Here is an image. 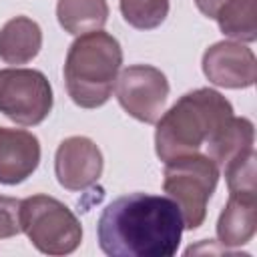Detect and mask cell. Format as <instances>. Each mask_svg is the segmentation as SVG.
<instances>
[{
	"label": "cell",
	"mask_w": 257,
	"mask_h": 257,
	"mask_svg": "<svg viewBox=\"0 0 257 257\" xmlns=\"http://www.w3.org/2000/svg\"><path fill=\"white\" fill-rule=\"evenodd\" d=\"M185 231L179 205L165 195L131 193L108 203L96 223L110 257H173Z\"/></svg>",
	"instance_id": "obj_1"
},
{
	"label": "cell",
	"mask_w": 257,
	"mask_h": 257,
	"mask_svg": "<svg viewBox=\"0 0 257 257\" xmlns=\"http://www.w3.org/2000/svg\"><path fill=\"white\" fill-rule=\"evenodd\" d=\"M231 116L233 106L221 92L213 88L185 92L155 122L157 157L167 163L189 153H199Z\"/></svg>",
	"instance_id": "obj_2"
},
{
	"label": "cell",
	"mask_w": 257,
	"mask_h": 257,
	"mask_svg": "<svg viewBox=\"0 0 257 257\" xmlns=\"http://www.w3.org/2000/svg\"><path fill=\"white\" fill-rule=\"evenodd\" d=\"M122 64L118 40L100 30L76 36L64 60V82L70 100L80 108L102 106L114 88Z\"/></svg>",
	"instance_id": "obj_3"
},
{
	"label": "cell",
	"mask_w": 257,
	"mask_h": 257,
	"mask_svg": "<svg viewBox=\"0 0 257 257\" xmlns=\"http://www.w3.org/2000/svg\"><path fill=\"white\" fill-rule=\"evenodd\" d=\"M219 177L221 169L209 155L189 153L165 163L163 191L179 205L185 229L193 231L203 225Z\"/></svg>",
	"instance_id": "obj_4"
},
{
	"label": "cell",
	"mask_w": 257,
	"mask_h": 257,
	"mask_svg": "<svg viewBox=\"0 0 257 257\" xmlns=\"http://www.w3.org/2000/svg\"><path fill=\"white\" fill-rule=\"evenodd\" d=\"M20 229L44 255H68L82 243L78 217L50 195H32L20 201Z\"/></svg>",
	"instance_id": "obj_5"
},
{
	"label": "cell",
	"mask_w": 257,
	"mask_h": 257,
	"mask_svg": "<svg viewBox=\"0 0 257 257\" xmlns=\"http://www.w3.org/2000/svg\"><path fill=\"white\" fill-rule=\"evenodd\" d=\"M52 86L34 68L0 70V112L16 124L36 126L52 110Z\"/></svg>",
	"instance_id": "obj_6"
},
{
	"label": "cell",
	"mask_w": 257,
	"mask_h": 257,
	"mask_svg": "<svg viewBox=\"0 0 257 257\" xmlns=\"http://www.w3.org/2000/svg\"><path fill=\"white\" fill-rule=\"evenodd\" d=\"M114 92L124 112L141 122L155 124L165 112L169 80L157 66L133 64L116 76Z\"/></svg>",
	"instance_id": "obj_7"
},
{
	"label": "cell",
	"mask_w": 257,
	"mask_h": 257,
	"mask_svg": "<svg viewBox=\"0 0 257 257\" xmlns=\"http://www.w3.org/2000/svg\"><path fill=\"white\" fill-rule=\"evenodd\" d=\"M201 66L207 80L223 88H249L257 78L253 50L237 40H221L209 46Z\"/></svg>",
	"instance_id": "obj_8"
},
{
	"label": "cell",
	"mask_w": 257,
	"mask_h": 257,
	"mask_svg": "<svg viewBox=\"0 0 257 257\" xmlns=\"http://www.w3.org/2000/svg\"><path fill=\"white\" fill-rule=\"evenodd\" d=\"M104 159L98 145L88 137L64 139L54 155V173L66 191H84L102 175Z\"/></svg>",
	"instance_id": "obj_9"
},
{
	"label": "cell",
	"mask_w": 257,
	"mask_h": 257,
	"mask_svg": "<svg viewBox=\"0 0 257 257\" xmlns=\"http://www.w3.org/2000/svg\"><path fill=\"white\" fill-rule=\"evenodd\" d=\"M40 165V143L24 128L0 126V183L18 185Z\"/></svg>",
	"instance_id": "obj_10"
},
{
	"label": "cell",
	"mask_w": 257,
	"mask_h": 257,
	"mask_svg": "<svg viewBox=\"0 0 257 257\" xmlns=\"http://www.w3.org/2000/svg\"><path fill=\"white\" fill-rule=\"evenodd\" d=\"M257 229V193H229L219 219L217 239L223 247L249 243Z\"/></svg>",
	"instance_id": "obj_11"
},
{
	"label": "cell",
	"mask_w": 257,
	"mask_h": 257,
	"mask_svg": "<svg viewBox=\"0 0 257 257\" xmlns=\"http://www.w3.org/2000/svg\"><path fill=\"white\" fill-rule=\"evenodd\" d=\"M42 48V30L28 16H14L0 28V58L6 64H26Z\"/></svg>",
	"instance_id": "obj_12"
},
{
	"label": "cell",
	"mask_w": 257,
	"mask_h": 257,
	"mask_svg": "<svg viewBox=\"0 0 257 257\" xmlns=\"http://www.w3.org/2000/svg\"><path fill=\"white\" fill-rule=\"evenodd\" d=\"M253 141H255L253 122L245 116H231L205 147L209 151L207 155L217 163L219 169H223L235 157L251 151Z\"/></svg>",
	"instance_id": "obj_13"
},
{
	"label": "cell",
	"mask_w": 257,
	"mask_h": 257,
	"mask_svg": "<svg viewBox=\"0 0 257 257\" xmlns=\"http://www.w3.org/2000/svg\"><path fill=\"white\" fill-rule=\"evenodd\" d=\"M56 18L64 32L80 36L106 24L108 4L106 0H58Z\"/></svg>",
	"instance_id": "obj_14"
},
{
	"label": "cell",
	"mask_w": 257,
	"mask_h": 257,
	"mask_svg": "<svg viewBox=\"0 0 257 257\" xmlns=\"http://www.w3.org/2000/svg\"><path fill=\"white\" fill-rule=\"evenodd\" d=\"M215 20L221 32L237 42L257 40V0H227Z\"/></svg>",
	"instance_id": "obj_15"
},
{
	"label": "cell",
	"mask_w": 257,
	"mask_h": 257,
	"mask_svg": "<svg viewBox=\"0 0 257 257\" xmlns=\"http://www.w3.org/2000/svg\"><path fill=\"white\" fill-rule=\"evenodd\" d=\"M120 14L137 30H153L169 16V0H120Z\"/></svg>",
	"instance_id": "obj_16"
},
{
	"label": "cell",
	"mask_w": 257,
	"mask_h": 257,
	"mask_svg": "<svg viewBox=\"0 0 257 257\" xmlns=\"http://www.w3.org/2000/svg\"><path fill=\"white\" fill-rule=\"evenodd\" d=\"M257 153L255 149L235 157L223 167L229 193H257V171H255Z\"/></svg>",
	"instance_id": "obj_17"
},
{
	"label": "cell",
	"mask_w": 257,
	"mask_h": 257,
	"mask_svg": "<svg viewBox=\"0 0 257 257\" xmlns=\"http://www.w3.org/2000/svg\"><path fill=\"white\" fill-rule=\"evenodd\" d=\"M22 233L20 229V201L0 195V239H10Z\"/></svg>",
	"instance_id": "obj_18"
},
{
	"label": "cell",
	"mask_w": 257,
	"mask_h": 257,
	"mask_svg": "<svg viewBox=\"0 0 257 257\" xmlns=\"http://www.w3.org/2000/svg\"><path fill=\"white\" fill-rule=\"evenodd\" d=\"M225 2H227V0H195L199 12L205 14L207 18H215L217 12H219V8H221Z\"/></svg>",
	"instance_id": "obj_19"
}]
</instances>
